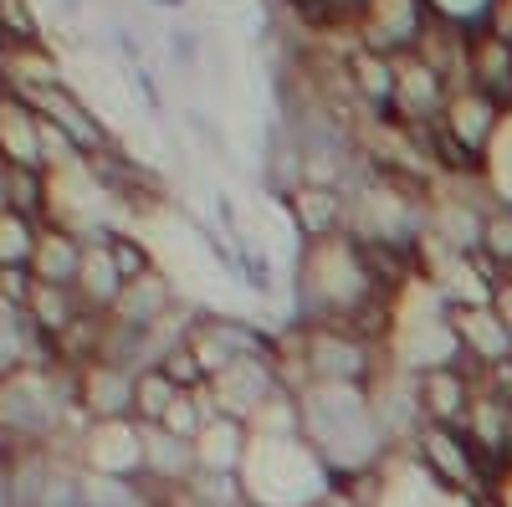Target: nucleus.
I'll use <instances>...</instances> for the list:
<instances>
[{"instance_id":"obj_4","label":"nucleus","mask_w":512,"mask_h":507,"mask_svg":"<svg viewBox=\"0 0 512 507\" xmlns=\"http://www.w3.org/2000/svg\"><path fill=\"white\" fill-rule=\"evenodd\" d=\"M282 390V374H277V354H256V359H241L231 369H221L216 379L205 385L210 395V410L216 415H231L241 426H251L256 410H262L272 395Z\"/></svg>"},{"instance_id":"obj_3","label":"nucleus","mask_w":512,"mask_h":507,"mask_svg":"<svg viewBox=\"0 0 512 507\" xmlns=\"http://www.w3.org/2000/svg\"><path fill=\"white\" fill-rule=\"evenodd\" d=\"M354 26H359V47L379 57H410L431 31V0H369L354 16Z\"/></svg>"},{"instance_id":"obj_21","label":"nucleus","mask_w":512,"mask_h":507,"mask_svg":"<svg viewBox=\"0 0 512 507\" xmlns=\"http://www.w3.org/2000/svg\"><path fill=\"white\" fill-rule=\"evenodd\" d=\"M333 6H338V11H344V16H359V11L369 6V0H333Z\"/></svg>"},{"instance_id":"obj_22","label":"nucleus","mask_w":512,"mask_h":507,"mask_svg":"<svg viewBox=\"0 0 512 507\" xmlns=\"http://www.w3.org/2000/svg\"><path fill=\"white\" fill-rule=\"evenodd\" d=\"M492 492L502 497V507H512V472H507V482H502V487H492Z\"/></svg>"},{"instance_id":"obj_19","label":"nucleus","mask_w":512,"mask_h":507,"mask_svg":"<svg viewBox=\"0 0 512 507\" xmlns=\"http://www.w3.org/2000/svg\"><path fill=\"white\" fill-rule=\"evenodd\" d=\"M0 26H16V36L31 41V16L21 11V0H0Z\"/></svg>"},{"instance_id":"obj_12","label":"nucleus","mask_w":512,"mask_h":507,"mask_svg":"<svg viewBox=\"0 0 512 507\" xmlns=\"http://www.w3.org/2000/svg\"><path fill=\"white\" fill-rule=\"evenodd\" d=\"M246 451H251V426H241V420H231V415H210L205 431L195 436V461H200V472L241 477Z\"/></svg>"},{"instance_id":"obj_5","label":"nucleus","mask_w":512,"mask_h":507,"mask_svg":"<svg viewBox=\"0 0 512 507\" xmlns=\"http://www.w3.org/2000/svg\"><path fill=\"white\" fill-rule=\"evenodd\" d=\"M287 216H292V231L303 246H318V241H333V236H349V216H354V190H338V185H313L303 180L287 200Z\"/></svg>"},{"instance_id":"obj_13","label":"nucleus","mask_w":512,"mask_h":507,"mask_svg":"<svg viewBox=\"0 0 512 507\" xmlns=\"http://www.w3.org/2000/svg\"><path fill=\"white\" fill-rule=\"evenodd\" d=\"M36 108H41V118L52 123V129L72 144V149H103V129H98V118L82 108L72 93H62V88H41V98H36Z\"/></svg>"},{"instance_id":"obj_14","label":"nucleus","mask_w":512,"mask_h":507,"mask_svg":"<svg viewBox=\"0 0 512 507\" xmlns=\"http://www.w3.org/2000/svg\"><path fill=\"white\" fill-rule=\"evenodd\" d=\"M82 257H88V246H77L67 231H41L36 236V251H31V272H36V282L77 287Z\"/></svg>"},{"instance_id":"obj_23","label":"nucleus","mask_w":512,"mask_h":507,"mask_svg":"<svg viewBox=\"0 0 512 507\" xmlns=\"http://www.w3.org/2000/svg\"><path fill=\"white\" fill-rule=\"evenodd\" d=\"M292 6H308V0H292Z\"/></svg>"},{"instance_id":"obj_11","label":"nucleus","mask_w":512,"mask_h":507,"mask_svg":"<svg viewBox=\"0 0 512 507\" xmlns=\"http://www.w3.org/2000/svg\"><path fill=\"white\" fill-rule=\"evenodd\" d=\"M134 369L93 359V369L82 374V405L93 420H134Z\"/></svg>"},{"instance_id":"obj_1","label":"nucleus","mask_w":512,"mask_h":507,"mask_svg":"<svg viewBox=\"0 0 512 507\" xmlns=\"http://www.w3.org/2000/svg\"><path fill=\"white\" fill-rule=\"evenodd\" d=\"M410 456H415V467L425 472V482H436L451 497L472 502V497L492 492L487 487V461H482V451L472 441H466L461 426H420Z\"/></svg>"},{"instance_id":"obj_16","label":"nucleus","mask_w":512,"mask_h":507,"mask_svg":"<svg viewBox=\"0 0 512 507\" xmlns=\"http://www.w3.org/2000/svg\"><path fill=\"white\" fill-rule=\"evenodd\" d=\"M180 395H185V390H180L159 364L139 369V379H134V420H139V426H159V420L169 415V405H175Z\"/></svg>"},{"instance_id":"obj_10","label":"nucleus","mask_w":512,"mask_h":507,"mask_svg":"<svg viewBox=\"0 0 512 507\" xmlns=\"http://www.w3.org/2000/svg\"><path fill=\"white\" fill-rule=\"evenodd\" d=\"M344 77H349V88H354V103L369 118H379V123L395 118V57H379L369 47H354L344 57Z\"/></svg>"},{"instance_id":"obj_15","label":"nucleus","mask_w":512,"mask_h":507,"mask_svg":"<svg viewBox=\"0 0 512 507\" xmlns=\"http://www.w3.org/2000/svg\"><path fill=\"white\" fill-rule=\"evenodd\" d=\"M26 313L36 318V328L47 333H67L77 323V303H72V287H57V282H36L26 287Z\"/></svg>"},{"instance_id":"obj_2","label":"nucleus","mask_w":512,"mask_h":507,"mask_svg":"<svg viewBox=\"0 0 512 507\" xmlns=\"http://www.w3.org/2000/svg\"><path fill=\"white\" fill-rule=\"evenodd\" d=\"M185 349L200 359L205 379H216L221 369H231L241 359L272 354V333H262L251 318H236V313H200L185 328Z\"/></svg>"},{"instance_id":"obj_8","label":"nucleus","mask_w":512,"mask_h":507,"mask_svg":"<svg viewBox=\"0 0 512 507\" xmlns=\"http://www.w3.org/2000/svg\"><path fill=\"white\" fill-rule=\"evenodd\" d=\"M482 390V379L466 369V364H451V369H425L420 374V410H425V426H461L466 410H472Z\"/></svg>"},{"instance_id":"obj_9","label":"nucleus","mask_w":512,"mask_h":507,"mask_svg":"<svg viewBox=\"0 0 512 507\" xmlns=\"http://www.w3.org/2000/svg\"><path fill=\"white\" fill-rule=\"evenodd\" d=\"M108 318H118L128 328H144V333H159V328L175 323V287H169L164 272H144L134 282H123Z\"/></svg>"},{"instance_id":"obj_17","label":"nucleus","mask_w":512,"mask_h":507,"mask_svg":"<svg viewBox=\"0 0 512 507\" xmlns=\"http://www.w3.org/2000/svg\"><path fill=\"white\" fill-rule=\"evenodd\" d=\"M477 257L507 282L512 277V205H492L487 226H482V251Z\"/></svg>"},{"instance_id":"obj_7","label":"nucleus","mask_w":512,"mask_h":507,"mask_svg":"<svg viewBox=\"0 0 512 507\" xmlns=\"http://www.w3.org/2000/svg\"><path fill=\"white\" fill-rule=\"evenodd\" d=\"M502 123H507V108L492 93H482V88H456L451 103H446V113H441V129L466 154H477L482 164H487V154H492V144L502 134Z\"/></svg>"},{"instance_id":"obj_6","label":"nucleus","mask_w":512,"mask_h":507,"mask_svg":"<svg viewBox=\"0 0 512 507\" xmlns=\"http://www.w3.org/2000/svg\"><path fill=\"white\" fill-rule=\"evenodd\" d=\"M451 77L431 67L420 52L395 57V123H436L451 103Z\"/></svg>"},{"instance_id":"obj_18","label":"nucleus","mask_w":512,"mask_h":507,"mask_svg":"<svg viewBox=\"0 0 512 507\" xmlns=\"http://www.w3.org/2000/svg\"><path fill=\"white\" fill-rule=\"evenodd\" d=\"M103 246H108V262H113V272H118L123 282H134V277L154 272L149 251H144V246H139L134 236H103Z\"/></svg>"},{"instance_id":"obj_20","label":"nucleus","mask_w":512,"mask_h":507,"mask_svg":"<svg viewBox=\"0 0 512 507\" xmlns=\"http://www.w3.org/2000/svg\"><path fill=\"white\" fill-rule=\"evenodd\" d=\"M492 308H497V318L512 328V282H502V287L492 292Z\"/></svg>"}]
</instances>
